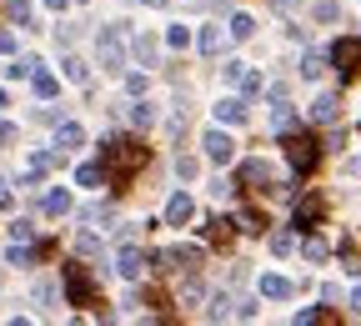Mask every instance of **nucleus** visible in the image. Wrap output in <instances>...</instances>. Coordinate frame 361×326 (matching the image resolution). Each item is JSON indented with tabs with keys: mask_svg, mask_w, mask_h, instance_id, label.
Instances as JSON below:
<instances>
[{
	"mask_svg": "<svg viewBox=\"0 0 361 326\" xmlns=\"http://www.w3.org/2000/svg\"><path fill=\"white\" fill-rule=\"evenodd\" d=\"M135 61H141V66H156V40H151V35H135Z\"/></svg>",
	"mask_w": 361,
	"mask_h": 326,
	"instance_id": "18",
	"label": "nucleus"
},
{
	"mask_svg": "<svg viewBox=\"0 0 361 326\" xmlns=\"http://www.w3.org/2000/svg\"><path fill=\"white\" fill-rule=\"evenodd\" d=\"M196 45H201V56H221V51H226V30H221V25H206Z\"/></svg>",
	"mask_w": 361,
	"mask_h": 326,
	"instance_id": "11",
	"label": "nucleus"
},
{
	"mask_svg": "<svg viewBox=\"0 0 361 326\" xmlns=\"http://www.w3.org/2000/svg\"><path fill=\"white\" fill-rule=\"evenodd\" d=\"M6 11H11L16 25H25V20H30V0H6Z\"/></svg>",
	"mask_w": 361,
	"mask_h": 326,
	"instance_id": "25",
	"label": "nucleus"
},
{
	"mask_svg": "<svg viewBox=\"0 0 361 326\" xmlns=\"http://www.w3.org/2000/svg\"><path fill=\"white\" fill-rule=\"evenodd\" d=\"M271 6H276V11H296V6H301V0H271Z\"/></svg>",
	"mask_w": 361,
	"mask_h": 326,
	"instance_id": "38",
	"label": "nucleus"
},
{
	"mask_svg": "<svg viewBox=\"0 0 361 326\" xmlns=\"http://www.w3.org/2000/svg\"><path fill=\"white\" fill-rule=\"evenodd\" d=\"M351 311H361V286H356V291H351Z\"/></svg>",
	"mask_w": 361,
	"mask_h": 326,
	"instance_id": "40",
	"label": "nucleus"
},
{
	"mask_svg": "<svg viewBox=\"0 0 361 326\" xmlns=\"http://www.w3.org/2000/svg\"><path fill=\"white\" fill-rule=\"evenodd\" d=\"M126 116H130V126H141V131H146V126H151V121H156V111H151V106H146V101H135V106H130V111H126Z\"/></svg>",
	"mask_w": 361,
	"mask_h": 326,
	"instance_id": "20",
	"label": "nucleus"
},
{
	"mask_svg": "<svg viewBox=\"0 0 361 326\" xmlns=\"http://www.w3.org/2000/svg\"><path fill=\"white\" fill-rule=\"evenodd\" d=\"M322 66H326V61H322V51H306V56H301V76H306V80L322 76Z\"/></svg>",
	"mask_w": 361,
	"mask_h": 326,
	"instance_id": "19",
	"label": "nucleus"
},
{
	"mask_svg": "<svg viewBox=\"0 0 361 326\" xmlns=\"http://www.w3.org/2000/svg\"><path fill=\"white\" fill-rule=\"evenodd\" d=\"M271 126H276V131H286V126H291V111H286V101H276V111H271Z\"/></svg>",
	"mask_w": 361,
	"mask_h": 326,
	"instance_id": "31",
	"label": "nucleus"
},
{
	"mask_svg": "<svg viewBox=\"0 0 361 326\" xmlns=\"http://www.w3.org/2000/svg\"><path fill=\"white\" fill-rule=\"evenodd\" d=\"M166 45H171V51H186V45H191V30H186V25H171V30H166Z\"/></svg>",
	"mask_w": 361,
	"mask_h": 326,
	"instance_id": "22",
	"label": "nucleus"
},
{
	"mask_svg": "<svg viewBox=\"0 0 361 326\" xmlns=\"http://www.w3.org/2000/svg\"><path fill=\"white\" fill-rule=\"evenodd\" d=\"M75 251H80V256H101V241H96V236H85V231H80V236H75Z\"/></svg>",
	"mask_w": 361,
	"mask_h": 326,
	"instance_id": "29",
	"label": "nucleus"
},
{
	"mask_svg": "<svg viewBox=\"0 0 361 326\" xmlns=\"http://www.w3.org/2000/svg\"><path fill=\"white\" fill-rule=\"evenodd\" d=\"M191 216H196V201H191L186 191H176V196L166 201V226H186Z\"/></svg>",
	"mask_w": 361,
	"mask_h": 326,
	"instance_id": "6",
	"label": "nucleus"
},
{
	"mask_svg": "<svg viewBox=\"0 0 361 326\" xmlns=\"http://www.w3.org/2000/svg\"><path fill=\"white\" fill-rule=\"evenodd\" d=\"M331 66H336L341 76H351V71L361 66V40H336V45H331Z\"/></svg>",
	"mask_w": 361,
	"mask_h": 326,
	"instance_id": "5",
	"label": "nucleus"
},
{
	"mask_svg": "<svg viewBox=\"0 0 361 326\" xmlns=\"http://www.w3.org/2000/svg\"><path fill=\"white\" fill-rule=\"evenodd\" d=\"M336 16H341L336 0H322V6H316V20H336Z\"/></svg>",
	"mask_w": 361,
	"mask_h": 326,
	"instance_id": "34",
	"label": "nucleus"
},
{
	"mask_svg": "<svg viewBox=\"0 0 361 326\" xmlns=\"http://www.w3.org/2000/svg\"><path fill=\"white\" fill-rule=\"evenodd\" d=\"M11 51H16V35H11V30H0V56H11Z\"/></svg>",
	"mask_w": 361,
	"mask_h": 326,
	"instance_id": "36",
	"label": "nucleus"
},
{
	"mask_svg": "<svg viewBox=\"0 0 361 326\" xmlns=\"http://www.w3.org/2000/svg\"><path fill=\"white\" fill-rule=\"evenodd\" d=\"M261 296L266 301H286L291 296V282H286V276H261Z\"/></svg>",
	"mask_w": 361,
	"mask_h": 326,
	"instance_id": "12",
	"label": "nucleus"
},
{
	"mask_svg": "<svg viewBox=\"0 0 361 326\" xmlns=\"http://www.w3.org/2000/svg\"><path fill=\"white\" fill-rule=\"evenodd\" d=\"M116 271L126 276V282H141V276H146V256H141V251H130V246H121V256H116Z\"/></svg>",
	"mask_w": 361,
	"mask_h": 326,
	"instance_id": "8",
	"label": "nucleus"
},
{
	"mask_svg": "<svg viewBox=\"0 0 361 326\" xmlns=\"http://www.w3.org/2000/svg\"><path fill=\"white\" fill-rule=\"evenodd\" d=\"M336 111H341V101H336V96H316V101H311V121H322V126H326V121H336Z\"/></svg>",
	"mask_w": 361,
	"mask_h": 326,
	"instance_id": "13",
	"label": "nucleus"
},
{
	"mask_svg": "<svg viewBox=\"0 0 361 326\" xmlns=\"http://www.w3.org/2000/svg\"><path fill=\"white\" fill-rule=\"evenodd\" d=\"M216 116H221L226 126H241V121H246V101H236V96H231V101H221Z\"/></svg>",
	"mask_w": 361,
	"mask_h": 326,
	"instance_id": "16",
	"label": "nucleus"
},
{
	"mask_svg": "<svg viewBox=\"0 0 361 326\" xmlns=\"http://www.w3.org/2000/svg\"><path fill=\"white\" fill-rule=\"evenodd\" d=\"M206 236H211V241H226V236H231V221H226V216H221V221H211Z\"/></svg>",
	"mask_w": 361,
	"mask_h": 326,
	"instance_id": "33",
	"label": "nucleus"
},
{
	"mask_svg": "<svg viewBox=\"0 0 361 326\" xmlns=\"http://www.w3.org/2000/svg\"><path fill=\"white\" fill-rule=\"evenodd\" d=\"M271 181H276V171H271L266 161H246V166H241V186H256V191H271Z\"/></svg>",
	"mask_w": 361,
	"mask_h": 326,
	"instance_id": "7",
	"label": "nucleus"
},
{
	"mask_svg": "<svg viewBox=\"0 0 361 326\" xmlns=\"http://www.w3.org/2000/svg\"><path fill=\"white\" fill-rule=\"evenodd\" d=\"M0 211H11V191H6V186H0Z\"/></svg>",
	"mask_w": 361,
	"mask_h": 326,
	"instance_id": "39",
	"label": "nucleus"
},
{
	"mask_svg": "<svg viewBox=\"0 0 361 326\" xmlns=\"http://www.w3.org/2000/svg\"><path fill=\"white\" fill-rule=\"evenodd\" d=\"M66 80L71 85H85V61H66Z\"/></svg>",
	"mask_w": 361,
	"mask_h": 326,
	"instance_id": "30",
	"label": "nucleus"
},
{
	"mask_svg": "<svg viewBox=\"0 0 361 326\" xmlns=\"http://www.w3.org/2000/svg\"><path fill=\"white\" fill-rule=\"evenodd\" d=\"M66 296H71V306H90V301H96V282H90L85 266H66Z\"/></svg>",
	"mask_w": 361,
	"mask_h": 326,
	"instance_id": "2",
	"label": "nucleus"
},
{
	"mask_svg": "<svg viewBox=\"0 0 361 326\" xmlns=\"http://www.w3.org/2000/svg\"><path fill=\"white\" fill-rule=\"evenodd\" d=\"M301 251H306V261H326V256H331V246H326L322 236H311V241H306Z\"/></svg>",
	"mask_w": 361,
	"mask_h": 326,
	"instance_id": "24",
	"label": "nucleus"
},
{
	"mask_svg": "<svg viewBox=\"0 0 361 326\" xmlns=\"http://www.w3.org/2000/svg\"><path fill=\"white\" fill-rule=\"evenodd\" d=\"M286 161L306 176L316 161H322V151H316V141H311V135H286Z\"/></svg>",
	"mask_w": 361,
	"mask_h": 326,
	"instance_id": "3",
	"label": "nucleus"
},
{
	"mask_svg": "<svg viewBox=\"0 0 361 326\" xmlns=\"http://www.w3.org/2000/svg\"><path fill=\"white\" fill-rule=\"evenodd\" d=\"M75 181L85 186V191H96V186L106 181V166H80V171H75Z\"/></svg>",
	"mask_w": 361,
	"mask_h": 326,
	"instance_id": "17",
	"label": "nucleus"
},
{
	"mask_svg": "<svg viewBox=\"0 0 361 326\" xmlns=\"http://www.w3.org/2000/svg\"><path fill=\"white\" fill-rule=\"evenodd\" d=\"M11 141H16V126H11V121H0V146H11Z\"/></svg>",
	"mask_w": 361,
	"mask_h": 326,
	"instance_id": "37",
	"label": "nucleus"
},
{
	"mask_svg": "<svg viewBox=\"0 0 361 326\" xmlns=\"http://www.w3.org/2000/svg\"><path fill=\"white\" fill-rule=\"evenodd\" d=\"M101 66H106V71H121V66H126V45H121V25L101 30Z\"/></svg>",
	"mask_w": 361,
	"mask_h": 326,
	"instance_id": "4",
	"label": "nucleus"
},
{
	"mask_svg": "<svg viewBox=\"0 0 361 326\" xmlns=\"http://www.w3.org/2000/svg\"><path fill=\"white\" fill-rule=\"evenodd\" d=\"M0 106H11V101H6V90H0Z\"/></svg>",
	"mask_w": 361,
	"mask_h": 326,
	"instance_id": "43",
	"label": "nucleus"
},
{
	"mask_svg": "<svg viewBox=\"0 0 361 326\" xmlns=\"http://www.w3.org/2000/svg\"><path fill=\"white\" fill-rule=\"evenodd\" d=\"M6 261H11V266H30V261H35V251H30L25 241H16V246L6 251Z\"/></svg>",
	"mask_w": 361,
	"mask_h": 326,
	"instance_id": "23",
	"label": "nucleus"
},
{
	"mask_svg": "<svg viewBox=\"0 0 361 326\" xmlns=\"http://www.w3.org/2000/svg\"><path fill=\"white\" fill-rule=\"evenodd\" d=\"M56 146H61V151H75V146H85V126H75V121H61V126H56Z\"/></svg>",
	"mask_w": 361,
	"mask_h": 326,
	"instance_id": "10",
	"label": "nucleus"
},
{
	"mask_svg": "<svg viewBox=\"0 0 361 326\" xmlns=\"http://www.w3.org/2000/svg\"><path fill=\"white\" fill-rule=\"evenodd\" d=\"M206 156L216 166H226V161H231V135H226V131H206Z\"/></svg>",
	"mask_w": 361,
	"mask_h": 326,
	"instance_id": "9",
	"label": "nucleus"
},
{
	"mask_svg": "<svg viewBox=\"0 0 361 326\" xmlns=\"http://www.w3.org/2000/svg\"><path fill=\"white\" fill-rule=\"evenodd\" d=\"M45 6H51V11H66V0H45Z\"/></svg>",
	"mask_w": 361,
	"mask_h": 326,
	"instance_id": "41",
	"label": "nucleus"
},
{
	"mask_svg": "<svg viewBox=\"0 0 361 326\" xmlns=\"http://www.w3.org/2000/svg\"><path fill=\"white\" fill-rule=\"evenodd\" d=\"M296 246V236H291V231H276V236H271V251H276V256H286Z\"/></svg>",
	"mask_w": 361,
	"mask_h": 326,
	"instance_id": "28",
	"label": "nucleus"
},
{
	"mask_svg": "<svg viewBox=\"0 0 361 326\" xmlns=\"http://www.w3.org/2000/svg\"><path fill=\"white\" fill-rule=\"evenodd\" d=\"M326 211V201L322 196H301L296 201V226H306V221H316V216H322Z\"/></svg>",
	"mask_w": 361,
	"mask_h": 326,
	"instance_id": "14",
	"label": "nucleus"
},
{
	"mask_svg": "<svg viewBox=\"0 0 361 326\" xmlns=\"http://www.w3.org/2000/svg\"><path fill=\"white\" fill-rule=\"evenodd\" d=\"M11 236H16V241H30V236H35V226H30V221H16V226H11Z\"/></svg>",
	"mask_w": 361,
	"mask_h": 326,
	"instance_id": "35",
	"label": "nucleus"
},
{
	"mask_svg": "<svg viewBox=\"0 0 361 326\" xmlns=\"http://www.w3.org/2000/svg\"><path fill=\"white\" fill-rule=\"evenodd\" d=\"M241 231H246V236H256V231H261V216L256 211H241V221H236Z\"/></svg>",
	"mask_w": 361,
	"mask_h": 326,
	"instance_id": "32",
	"label": "nucleus"
},
{
	"mask_svg": "<svg viewBox=\"0 0 361 326\" xmlns=\"http://www.w3.org/2000/svg\"><path fill=\"white\" fill-rule=\"evenodd\" d=\"M51 166H56V156H51V151H35V156H30V176H45Z\"/></svg>",
	"mask_w": 361,
	"mask_h": 326,
	"instance_id": "26",
	"label": "nucleus"
},
{
	"mask_svg": "<svg viewBox=\"0 0 361 326\" xmlns=\"http://www.w3.org/2000/svg\"><path fill=\"white\" fill-rule=\"evenodd\" d=\"M30 85H35V96H40V101H56V90H61V80H56V76H45V71H30Z\"/></svg>",
	"mask_w": 361,
	"mask_h": 326,
	"instance_id": "15",
	"label": "nucleus"
},
{
	"mask_svg": "<svg viewBox=\"0 0 361 326\" xmlns=\"http://www.w3.org/2000/svg\"><path fill=\"white\" fill-rule=\"evenodd\" d=\"M101 156H106V166H111V171H121V176L141 171V166L151 161V151H146L141 141H121V135H111V141L101 146Z\"/></svg>",
	"mask_w": 361,
	"mask_h": 326,
	"instance_id": "1",
	"label": "nucleus"
},
{
	"mask_svg": "<svg viewBox=\"0 0 361 326\" xmlns=\"http://www.w3.org/2000/svg\"><path fill=\"white\" fill-rule=\"evenodd\" d=\"M251 30H256V20H251V16H231V35H236V40H246Z\"/></svg>",
	"mask_w": 361,
	"mask_h": 326,
	"instance_id": "27",
	"label": "nucleus"
},
{
	"mask_svg": "<svg viewBox=\"0 0 361 326\" xmlns=\"http://www.w3.org/2000/svg\"><path fill=\"white\" fill-rule=\"evenodd\" d=\"M141 6H166V0H141Z\"/></svg>",
	"mask_w": 361,
	"mask_h": 326,
	"instance_id": "42",
	"label": "nucleus"
},
{
	"mask_svg": "<svg viewBox=\"0 0 361 326\" xmlns=\"http://www.w3.org/2000/svg\"><path fill=\"white\" fill-rule=\"evenodd\" d=\"M45 211H51V216H66V211H71V191H51V196H45Z\"/></svg>",
	"mask_w": 361,
	"mask_h": 326,
	"instance_id": "21",
	"label": "nucleus"
}]
</instances>
